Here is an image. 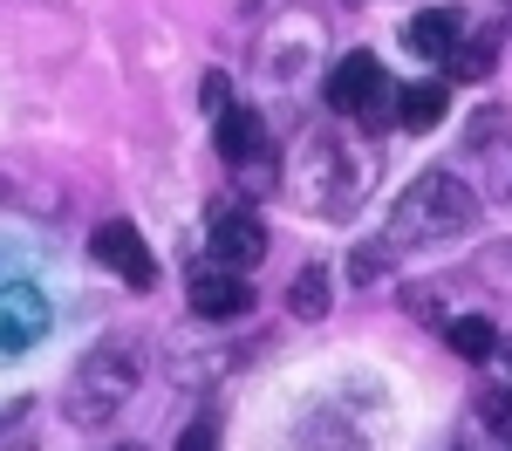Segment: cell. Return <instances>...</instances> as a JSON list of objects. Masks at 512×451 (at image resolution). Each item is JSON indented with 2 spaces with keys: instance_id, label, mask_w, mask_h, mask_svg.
I'll return each instance as SVG.
<instances>
[{
  "instance_id": "6da1fadb",
  "label": "cell",
  "mask_w": 512,
  "mask_h": 451,
  "mask_svg": "<svg viewBox=\"0 0 512 451\" xmlns=\"http://www.w3.org/2000/svg\"><path fill=\"white\" fill-rule=\"evenodd\" d=\"M478 226V199L458 171H417L396 199L383 246H424V240H451V233H472Z\"/></svg>"
},
{
  "instance_id": "7a4b0ae2",
  "label": "cell",
  "mask_w": 512,
  "mask_h": 451,
  "mask_svg": "<svg viewBox=\"0 0 512 451\" xmlns=\"http://www.w3.org/2000/svg\"><path fill=\"white\" fill-rule=\"evenodd\" d=\"M287 185H294V199L308 205L315 219H349L355 199H362V164H355L349 144H335L328 130H308V137H294Z\"/></svg>"
},
{
  "instance_id": "3957f363",
  "label": "cell",
  "mask_w": 512,
  "mask_h": 451,
  "mask_svg": "<svg viewBox=\"0 0 512 451\" xmlns=\"http://www.w3.org/2000/svg\"><path fill=\"white\" fill-rule=\"evenodd\" d=\"M130 390H137V349H123V342H103L89 363H76L69 376V417L76 424H110L123 404H130Z\"/></svg>"
},
{
  "instance_id": "277c9868",
  "label": "cell",
  "mask_w": 512,
  "mask_h": 451,
  "mask_svg": "<svg viewBox=\"0 0 512 451\" xmlns=\"http://www.w3.org/2000/svg\"><path fill=\"white\" fill-rule=\"evenodd\" d=\"M328 110L335 117H355L362 130H390L396 123V82L383 76V62L369 48H355V55H342L328 69Z\"/></svg>"
},
{
  "instance_id": "5b68a950",
  "label": "cell",
  "mask_w": 512,
  "mask_h": 451,
  "mask_svg": "<svg viewBox=\"0 0 512 451\" xmlns=\"http://www.w3.org/2000/svg\"><path fill=\"white\" fill-rule=\"evenodd\" d=\"M219 158H226V171H239L246 185H267V178H274V144H267L260 110H226V117H219Z\"/></svg>"
},
{
  "instance_id": "8992f818",
  "label": "cell",
  "mask_w": 512,
  "mask_h": 451,
  "mask_svg": "<svg viewBox=\"0 0 512 451\" xmlns=\"http://www.w3.org/2000/svg\"><path fill=\"white\" fill-rule=\"evenodd\" d=\"M212 260L233 274H253L267 260V219L253 205H219L212 212Z\"/></svg>"
},
{
  "instance_id": "52a82bcc",
  "label": "cell",
  "mask_w": 512,
  "mask_h": 451,
  "mask_svg": "<svg viewBox=\"0 0 512 451\" xmlns=\"http://www.w3.org/2000/svg\"><path fill=\"white\" fill-rule=\"evenodd\" d=\"M89 253H96L117 281H130V287H151V281H158V260L144 253V233H137L130 219H103V226H96V240H89Z\"/></svg>"
},
{
  "instance_id": "ba28073f",
  "label": "cell",
  "mask_w": 512,
  "mask_h": 451,
  "mask_svg": "<svg viewBox=\"0 0 512 451\" xmlns=\"http://www.w3.org/2000/svg\"><path fill=\"white\" fill-rule=\"evenodd\" d=\"M41 335H48V301H41V287H0V356H14V349H35Z\"/></svg>"
},
{
  "instance_id": "9c48e42d",
  "label": "cell",
  "mask_w": 512,
  "mask_h": 451,
  "mask_svg": "<svg viewBox=\"0 0 512 451\" xmlns=\"http://www.w3.org/2000/svg\"><path fill=\"white\" fill-rule=\"evenodd\" d=\"M192 308L205 322H239V315L253 308V287H246V274H233V267H198L192 274Z\"/></svg>"
},
{
  "instance_id": "30bf717a",
  "label": "cell",
  "mask_w": 512,
  "mask_h": 451,
  "mask_svg": "<svg viewBox=\"0 0 512 451\" xmlns=\"http://www.w3.org/2000/svg\"><path fill=\"white\" fill-rule=\"evenodd\" d=\"M315 48H321V21H315V14L280 21L274 35H267V76H274V82H294L308 62H315Z\"/></svg>"
},
{
  "instance_id": "8fae6325",
  "label": "cell",
  "mask_w": 512,
  "mask_h": 451,
  "mask_svg": "<svg viewBox=\"0 0 512 451\" xmlns=\"http://www.w3.org/2000/svg\"><path fill=\"white\" fill-rule=\"evenodd\" d=\"M458 41H465V14H458V7H424V14L410 21V48L431 55V62H451Z\"/></svg>"
},
{
  "instance_id": "7c38bea8",
  "label": "cell",
  "mask_w": 512,
  "mask_h": 451,
  "mask_svg": "<svg viewBox=\"0 0 512 451\" xmlns=\"http://www.w3.org/2000/svg\"><path fill=\"white\" fill-rule=\"evenodd\" d=\"M444 103H451V89H444V82H403V89H396V123H403V130H431L437 117H444Z\"/></svg>"
},
{
  "instance_id": "4fadbf2b",
  "label": "cell",
  "mask_w": 512,
  "mask_h": 451,
  "mask_svg": "<svg viewBox=\"0 0 512 451\" xmlns=\"http://www.w3.org/2000/svg\"><path fill=\"white\" fill-rule=\"evenodd\" d=\"M444 342H451L465 363H485V356H499V328L485 322V315H458V322H444Z\"/></svg>"
},
{
  "instance_id": "5bb4252c",
  "label": "cell",
  "mask_w": 512,
  "mask_h": 451,
  "mask_svg": "<svg viewBox=\"0 0 512 451\" xmlns=\"http://www.w3.org/2000/svg\"><path fill=\"white\" fill-rule=\"evenodd\" d=\"M287 308H294L301 322H321V315H328V274H321V267H301V274L287 281Z\"/></svg>"
},
{
  "instance_id": "9a60e30c",
  "label": "cell",
  "mask_w": 512,
  "mask_h": 451,
  "mask_svg": "<svg viewBox=\"0 0 512 451\" xmlns=\"http://www.w3.org/2000/svg\"><path fill=\"white\" fill-rule=\"evenodd\" d=\"M492 62H499V28H478V35H465V41H458V55H451V69H458L465 82H478Z\"/></svg>"
},
{
  "instance_id": "2e32d148",
  "label": "cell",
  "mask_w": 512,
  "mask_h": 451,
  "mask_svg": "<svg viewBox=\"0 0 512 451\" xmlns=\"http://www.w3.org/2000/svg\"><path fill=\"white\" fill-rule=\"evenodd\" d=\"M472 410H478V424H485L492 438L512 445V383H485V390L472 397Z\"/></svg>"
},
{
  "instance_id": "e0dca14e",
  "label": "cell",
  "mask_w": 512,
  "mask_h": 451,
  "mask_svg": "<svg viewBox=\"0 0 512 451\" xmlns=\"http://www.w3.org/2000/svg\"><path fill=\"white\" fill-rule=\"evenodd\" d=\"M506 130H512L506 110H478V117L465 123V151H478V158H485V151H492V137H506Z\"/></svg>"
},
{
  "instance_id": "ac0fdd59",
  "label": "cell",
  "mask_w": 512,
  "mask_h": 451,
  "mask_svg": "<svg viewBox=\"0 0 512 451\" xmlns=\"http://www.w3.org/2000/svg\"><path fill=\"white\" fill-rule=\"evenodd\" d=\"M478 281L499 287V294H512V240H499V246L478 253Z\"/></svg>"
},
{
  "instance_id": "d6986e66",
  "label": "cell",
  "mask_w": 512,
  "mask_h": 451,
  "mask_svg": "<svg viewBox=\"0 0 512 451\" xmlns=\"http://www.w3.org/2000/svg\"><path fill=\"white\" fill-rule=\"evenodd\" d=\"M383 267H390V246H383V240H362V246H355V260H349V281H376Z\"/></svg>"
},
{
  "instance_id": "ffe728a7",
  "label": "cell",
  "mask_w": 512,
  "mask_h": 451,
  "mask_svg": "<svg viewBox=\"0 0 512 451\" xmlns=\"http://www.w3.org/2000/svg\"><path fill=\"white\" fill-rule=\"evenodd\" d=\"M0 451H35V438H28V404L0 410Z\"/></svg>"
},
{
  "instance_id": "44dd1931",
  "label": "cell",
  "mask_w": 512,
  "mask_h": 451,
  "mask_svg": "<svg viewBox=\"0 0 512 451\" xmlns=\"http://www.w3.org/2000/svg\"><path fill=\"white\" fill-rule=\"evenodd\" d=\"M178 451H219V424H212V417L185 424V431H178Z\"/></svg>"
},
{
  "instance_id": "7402d4cb",
  "label": "cell",
  "mask_w": 512,
  "mask_h": 451,
  "mask_svg": "<svg viewBox=\"0 0 512 451\" xmlns=\"http://www.w3.org/2000/svg\"><path fill=\"white\" fill-rule=\"evenodd\" d=\"M205 110H212V117H226V110H233V82L219 76V69L205 76Z\"/></svg>"
},
{
  "instance_id": "603a6c76",
  "label": "cell",
  "mask_w": 512,
  "mask_h": 451,
  "mask_svg": "<svg viewBox=\"0 0 512 451\" xmlns=\"http://www.w3.org/2000/svg\"><path fill=\"white\" fill-rule=\"evenodd\" d=\"M123 451H144V445H123Z\"/></svg>"
},
{
  "instance_id": "cb8c5ba5",
  "label": "cell",
  "mask_w": 512,
  "mask_h": 451,
  "mask_svg": "<svg viewBox=\"0 0 512 451\" xmlns=\"http://www.w3.org/2000/svg\"><path fill=\"white\" fill-rule=\"evenodd\" d=\"M506 356H512V342H506Z\"/></svg>"
},
{
  "instance_id": "d4e9b609",
  "label": "cell",
  "mask_w": 512,
  "mask_h": 451,
  "mask_svg": "<svg viewBox=\"0 0 512 451\" xmlns=\"http://www.w3.org/2000/svg\"><path fill=\"white\" fill-rule=\"evenodd\" d=\"M458 451H465V445H458Z\"/></svg>"
}]
</instances>
